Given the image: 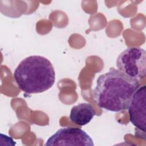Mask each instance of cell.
<instances>
[{"label": "cell", "instance_id": "obj_3", "mask_svg": "<svg viewBox=\"0 0 146 146\" xmlns=\"http://www.w3.org/2000/svg\"><path fill=\"white\" fill-rule=\"evenodd\" d=\"M116 67L126 76L137 80L146 76V52L139 47L125 49L118 56Z\"/></svg>", "mask_w": 146, "mask_h": 146}, {"label": "cell", "instance_id": "obj_4", "mask_svg": "<svg viewBox=\"0 0 146 146\" xmlns=\"http://www.w3.org/2000/svg\"><path fill=\"white\" fill-rule=\"evenodd\" d=\"M129 120L136 127L135 136L145 139L146 86H143L133 95L128 106Z\"/></svg>", "mask_w": 146, "mask_h": 146}, {"label": "cell", "instance_id": "obj_1", "mask_svg": "<svg viewBox=\"0 0 146 146\" xmlns=\"http://www.w3.org/2000/svg\"><path fill=\"white\" fill-rule=\"evenodd\" d=\"M140 85L139 80L111 67L98 78L93 96L98 106L103 109L112 112L123 111L128 109Z\"/></svg>", "mask_w": 146, "mask_h": 146}, {"label": "cell", "instance_id": "obj_5", "mask_svg": "<svg viewBox=\"0 0 146 146\" xmlns=\"http://www.w3.org/2000/svg\"><path fill=\"white\" fill-rule=\"evenodd\" d=\"M45 145L94 146L92 138L84 131L76 127H64L58 129L47 140Z\"/></svg>", "mask_w": 146, "mask_h": 146}, {"label": "cell", "instance_id": "obj_6", "mask_svg": "<svg viewBox=\"0 0 146 146\" xmlns=\"http://www.w3.org/2000/svg\"><path fill=\"white\" fill-rule=\"evenodd\" d=\"M95 115V112L93 106L89 103H83L72 107L70 119L74 124L83 126L89 123Z\"/></svg>", "mask_w": 146, "mask_h": 146}, {"label": "cell", "instance_id": "obj_2", "mask_svg": "<svg viewBox=\"0 0 146 146\" xmlns=\"http://www.w3.org/2000/svg\"><path fill=\"white\" fill-rule=\"evenodd\" d=\"M13 78L18 87L25 93L38 94L48 90L54 85L55 72L47 58L31 55L19 63Z\"/></svg>", "mask_w": 146, "mask_h": 146}]
</instances>
